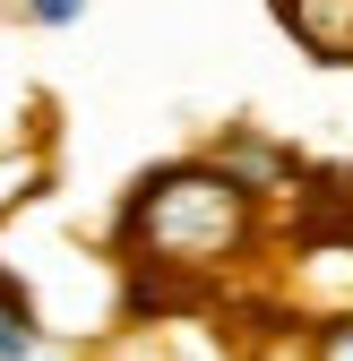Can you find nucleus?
Wrapping results in <instances>:
<instances>
[{
    "label": "nucleus",
    "mask_w": 353,
    "mask_h": 361,
    "mask_svg": "<svg viewBox=\"0 0 353 361\" xmlns=\"http://www.w3.org/2000/svg\"><path fill=\"white\" fill-rule=\"evenodd\" d=\"M258 198L268 190H250V180L233 164H164L147 172L138 190H129L121 207V250L155 267V276H215V267H233L258 233Z\"/></svg>",
    "instance_id": "f257e3e1"
},
{
    "label": "nucleus",
    "mask_w": 353,
    "mask_h": 361,
    "mask_svg": "<svg viewBox=\"0 0 353 361\" xmlns=\"http://www.w3.org/2000/svg\"><path fill=\"white\" fill-rule=\"evenodd\" d=\"M276 18L311 61H353V0H276Z\"/></svg>",
    "instance_id": "f03ea898"
},
{
    "label": "nucleus",
    "mask_w": 353,
    "mask_h": 361,
    "mask_svg": "<svg viewBox=\"0 0 353 361\" xmlns=\"http://www.w3.org/2000/svg\"><path fill=\"white\" fill-rule=\"evenodd\" d=\"M43 353V327H35V310L0 284V361H35Z\"/></svg>",
    "instance_id": "7ed1b4c3"
},
{
    "label": "nucleus",
    "mask_w": 353,
    "mask_h": 361,
    "mask_svg": "<svg viewBox=\"0 0 353 361\" xmlns=\"http://www.w3.org/2000/svg\"><path fill=\"white\" fill-rule=\"evenodd\" d=\"M35 190H43V155H0V215L26 207Z\"/></svg>",
    "instance_id": "20e7f679"
},
{
    "label": "nucleus",
    "mask_w": 353,
    "mask_h": 361,
    "mask_svg": "<svg viewBox=\"0 0 353 361\" xmlns=\"http://www.w3.org/2000/svg\"><path fill=\"white\" fill-rule=\"evenodd\" d=\"M311 361H353V310H336V319L311 327Z\"/></svg>",
    "instance_id": "39448f33"
},
{
    "label": "nucleus",
    "mask_w": 353,
    "mask_h": 361,
    "mask_svg": "<svg viewBox=\"0 0 353 361\" xmlns=\"http://www.w3.org/2000/svg\"><path fill=\"white\" fill-rule=\"evenodd\" d=\"M78 9H86V0H26V18H35V26H69Z\"/></svg>",
    "instance_id": "423d86ee"
},
{
    "label": "nucleus",
    "mask_w": 353,
    "mask_h": 361,
    "mask_svg": "<svg viewBox=\"0 0 353 361\" xmlns=\"http://www.w3.org/2000/svg\"><path fill=\"white\" fill-rule=\"evenodd\" d=\"M35 361H43V353H35Z\"/></svg>",
    "instance_id": "0eeeda50"
}]
</instances>
